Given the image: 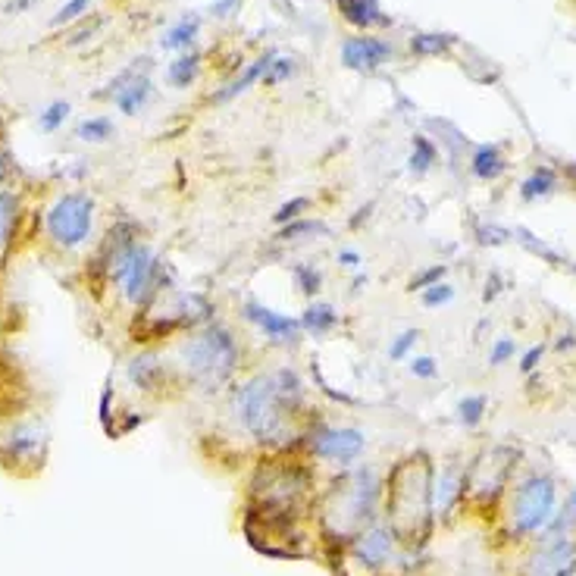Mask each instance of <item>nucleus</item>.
Listing matches in <instances>:
<instances>
[{"mask_svg":"<svg viewBox=\"0 0 576 576\" xmlns=\"http://www.w3.org/2000/svg\"><path fill=\"white\" fill-rule=\"evenodd\" d=\"M445 279V267L442 263H436V267H429V269H423L420 276H414L410 279V292H423V288H429V285H436V282H442Z\"/></svg>","mask_w":576,"mask_h":576,"instance_id":"nucleus-39","label":"nucleus"},{"mask_svg":"<svg viewBox=\"0 0 576 576\" xmlns=\"http://www.w3.org/2000/svg\"><path fill=\"white\" fill-rule=\"evenodd\" d=\"M464 489H467V470L457 461H448L439 473H432V511L448 517L464 501Z\"/></svg>","mask_w":576,"mask_h":576,"instance_id":"nucleus-14","label":"nucleus"},{"mask_svg":"<svg viewBox=\"0 0 576 576\" xmlns=\"http://www.w3.org/2000/svg\"><path fill=\"white\" fill-rule=\"evenodd\" d=\"M167 373H169L167 360H163L160 354H154V351L138 354V358H132V360H128V366H126L128 383H132L135 389H141V391H157L163 383H167Z\"/></svg>","mask_w":576,"mask_h":576,"instance_id":"nucleus-17","label":"nucleus"},{"mask_svg":"<svg viewBox=\"0 0 576 576\" xmlns=\"http://www.w3.org/2000/svg\"><path fill=\"white\" fill-rule=\"evenodd\" d=\"M292 276H295V285H298V292H301V295H308V298L320 295L323 273L314 267V263H298V267H292Z\"/></svg>","mask_w":576,"mask_h":576,"instance_id":"nucleus-29","label":"nucleus"},{"mask_svg":"<svg viewBox=\"0 0 576 576\" xmlns=\"http://www.w3.org/2000/svg\"><path fill=\"white\" fill-rule=\"evenodd\" d=\"M557 505V489L555 480L532 473L517 486L511 498V526L520 536H532V532H545V526L555 517Z\"/></svg>","mask_w":576,"mask_h":576,"instance_id":"nucleus-7","label":"nucleus"},{"mask_svg":"<svg viewBox=\"0 0 576 576\" xmlns=\"http://www.w3.org/2000/svg\"><path fill=\"white\" fill-rule=\"evenodd\" d=\"M335 4H339V13L358 29H373V26H385V22H389L383 16V10H379L376 0H335Z\"/></svg>","mask_w":576,"mask_h":576,"instance_id":"nucleus-20","label":"nucleus"},{"mask_svg":"<svg viewBox=\"0 0 576 576\" xmlns=\"http://www.w3.org/2000/svg\"><path fill=\"white\" fill-rule=\"evenodd\" d=\"M238 360H242V351H238L235 335L219 323L194 329L179 345V370L198 389H219L223 383H229L232 373L238 370Z\"/></svg>","mask_w":576,"mask_h":576,"instance_id":"nucleus-5","label":"nucleus"},{"mask_svg":"<svg viewBox=\"0 0 576 576\" xmlns=\"http://www.w3.org/2000/svg\"><path fill=\"white\" fill-rule=\"evenodd\" d=\"M304 448L317 461L335 464V467L348 470L358 464V457L366 451V436L354 426H314L308 436L301 439Z\"/></svg>","mask_w":576,"mask_h":576,"instance_id":"nucleus-10","label":"nucleus"},{"mask_svg":"<svg viewBox=\"0 0 576 576\" xmlns=\"http://www.w3.org/2000/svg\"><path fill=\"white\" fill-rule=\"evenodd\" d=\"M532 576H573L576 573V545L567 536L548 539L542 551L532 557Z\"/></svg>","mask_w":576,"mask_h":576,"instance_id":"nucleus-16","label":"nucleus"},{"mask_svg":"<svg viewBox=\"0 0 576 576\" xmlns=\"http://www.w3.org/2000/svg\"><path fill=\"white\" fill-rule=\"evenodd\" d=\"M385 517L398 542H423L432 520V464L426 455H410L385 482Z\"/></svg>","mask_w":576,"mask_h":576,"instance_id":"nucleus-3","label":"nucleus"},{"mask_svg":"<svg viewBox=\"0 0 576 576\" xmlns=\"http://www.w3.org/2000/svg\"><path fill=\"white\" fill-rule=\"evenodd\" d=\"M407 370L414 379H436L439 376V360L429 358V354H420V358H410Z\"/></svg>","mask_w":576,"mask_h":576,"instance_id":"nucleus-37","label":"nucleus"},{"mask_svg":"<svg viewBox=\"0 0 576 576\" xmlns=\"http://www.w3.org/2000/svg\"><path fill=\"white\" fill-rule=\"evenodd\" d=\"M0 176H4V154H0Z\"/></svg>","mask_w":576,"mask_h":576,"instance_id":"nucleus-45","label":"nucleus"},{"mask_svg":"<svg viewBox=\"0 0 576 576\" xmlns=\"http://www.w3.org/2000/svg\"><path fill=\"white\" fill-rule=\"evenodd\" d=\"M151 101V82L148 78H128L122 88H113V103L122 113H138L144 103Z\"/></svg>","mask_w":576,"mask_h":576,"instance_id":"nucleus-21","label":"nucleus"},{"mask_svg":"<svg viewBox=\"0 0 576 576\" xmlns=\"http://www.w3.org/2000/svg\"><path fill=\"white\" fill-rule=\"evenodd\" d=\"M76 135L88 144H103V141L113 138V122L107 116H91V119H82L76 128Z\"/></svg>","mask_w":576,"mask_h":576,"instance_id":"nucleus-28","label":"nucleus"},{"mask_svg":"<svg viewBox=\"0 0 576 576\" xmlns=\"http://www.w3.org/2000/svg\"><path fill=\"white\" fill-rule=\"evenodd\" d=\"M416 341H420V333H416V329H404L401 335H395V339H391V345L385 348V354H389V360L401 364V360H407V354L414 351Z\"/></svg>","mask_w":576,"mask_h":576,"instance_id":"nucleus-32","label":"nucleus"},{"mask_svg":"<svg viewBox=\"0 0 576 576\" xmlns=\"http://www.w3.org/2000/svg\"><path fill=\"white\" fill-rule=\"evenodd\" d=\"M383 480L379 470L370 464L360 467H348L339 480L333 482V489L323 498V530L333 542H351L354 536H360L364 530H370L376 523L379 501H383Z\"/></svg>","mask_w":576,"mask_h":576,"instance_id":"nucleus-2","label":"nucleus"},{"mask_svg":"<svg viewBox=\"0 0 576 576\" xmlns=\"http://www.w3.org/2000/svg\"><path fill=\"white\" fill-rule=\"evenodd\" d=\"M314 476L295 461H269L257 467L254 482H251V498L254 511L251 517L263 520V530H282L295 523L298 514L308 507Z\"/></svg>","mask_w":576,"mask_h":576,"instance_id":"nucleus-4","label":"nucleus"},{"mask_svg":"<svg viewBox=\"0 0 576 576\" xmlns=\"http://www.w3.org/2000/svg\"><path fill=\"white\" fill-rule=\"evenodd\" d=\"M198 70H201V57L198 53H182L169 63L167 70V78L176 85V88H188V85L198 78Z\"/></svg>","mask_w":576,"mask_h":576,"instance_id":"nucleus-24","label":"nucleus"},{"mask_svg":"<svg viewBox=\"0 0 576 576\" xmlns=\"http://www.w3.org/2000/svg\"><path fill=\"white\" fill-rule=\"evenodd\" d=\"M47 238L60 251H76L95 232V198L85 192H66L45 213Z\"/></svg>","mask_w":576,"mask_h":576,"instance_id":"nucleus-6","label":"nucleus"},{"mask_svg":"<svg viewBox=\"0 0 576 576\" xmlns=\"http://www.w3.org/2000/svg\"><path fill=\"white\" fill-rule=\"evenodd\" d=\"M557 188V176L551 173L548 167H542V169H536V173L530 176V179L520 185V198L523 201H539V198H545V194H551Z\"/></svg>","mask_w":576,"mask_h":576,"instance_id":"nucleus-25","label":"nucleus"},{"mask_svg":"<svg viewBox=\"0 0 576 576\" xmlns=\"http://www.w3.org/2000/svg\"><path fill=\"white\" fill-rule=\"evenodd\" d=\"M573 176H576V169H573Z\"/></svg>","mask_w":576,"mask_h":576,"instance_id":"nucleus-47","label":"nucleus"},{"mask_svg":"<svg viewBox=\"0 0 576 576\" xmlns=\"http://www.w3.org/2000/svg\"><path fill=\"white\" fill-rule=\"evenodd\" d=\"M576 523V492L567 495V505L561 507V511L551 517V523L545 526V532H548V539H557V536H567L570 530H573Z\"/></svg>","mask_w":576,"mask_h":576,"instance_id":"nucleus-30","label":"nucleus"},{"mask_svg":"<svg viewBox=\"0 0 576 576\" xmlns=\"http://www.w3.org/2000/svg\"><path fill=\"white\" fill-rule=\"evenodd\" d=\"M339 267L358 273V269L364 267V254H360V251H354V248H341L339 251Z\"/></svg>","mask_w":576,"mask_h":576,"instance_id":"nucleus-42","label":"nucleus"},{"mask_svg":"<svg viewBox=\"0 0 576 576\" xmlns=\"http://www.w3.org/2000/svg\"><path fill=\"white\" fill-rule=\"evenodd\" d=\"M47 457V429L41 420H16L0 432V464L16 473H29L45 467Z\"/></svg>","mask_w":576,"mask_h":576,"instance_id":"nucleus-8","label":"nucleus"},{"mask_svg":"<svg viewBox=\"0 0 576 576\" xmlns=\"http://www.w3.org/2000/svg\"><path fill=\"white\" fill-rule=\"evenodd\" d=\"M482 414H486V398L482 395H464L461 401H457V420H461L467 429L480 426Z\"/></svg>","mask_w":576,"mask_h":576,"instance_id":"nucleus-31","label":"nucleus"},{"mask_svg":"<svg viewBox=\"0 0 576 576\" xmlns=\"http://www.w3.org/2000/svg\"><path fill=\"white\" fill-rule=\"evenodd\" d=\"M20 217H22L20 198H16L13 192H7V188H0V260H4V254H7L10 244H13Z\"/></svg>","mask_w":576,"mask_h":576,"instance_id":"nucleus-19","label":"nucleus"},{"mask_svg":"<svg viewBox=\"0 0 576 576\" xmlns=\"http://www.w3.org/2000/svg\"><path fill=\"white\" fill-rule=\"evenodd\" d=\"M298 320H301V333L314 335V339H323V335H329L335 326H339V310H335L329 301H310Z\"/></svg>","mask_w":576,"mask_h":576,"instance_id":"nucleus-18","label":"nucleus"},{"mask_svg":"<svg viewBox=\"0 0 576 576\" xmlns=\"http://www.w3.org/2000/svg\"><path fill=\"white\" fill-rule=\"evenodd\" d=\"M310 210V198H292V201H285V204L279 207V210L273 213V223L276 226H285V223H295V219H301L304 213Z\"/></svg>","mask_w":576,"mask_h":576,"instance_id":"nucleus-34","label":"nucleus"},{"mask_svg":"<svg viewBox=\"0 0 576 576\" xmlns=\"http://www.w3.org/2000/svg\"><path fill=\"white\" fill-rule=\"evenodd\" d=\"M242 317L257 326L263 333V339H269L273 345H292V341L301 339V320L298 317L279 314V310L267 308L260 301H244L242 304Z\"/></svg>","mask_w":576,"mask_h":576,"instance_id":"nucleus-13","label":"nucleus"},{"mask_svg":"<svg viewBox=\"0 0 576 576\" xmlns=\"http://www.w3.org/2000/svg\"><path fill=\"white\" fill-rule=\"evenodd\" d=\"M542 354H545L542 345H532L530 351H526L523 358H520V370H523V373H532V370L539 366V360H542Z\"/></svg>","mask_w":576,"mask_h":576,"instance_id":"nucleus-43","label":"nucleus"},{"mask_svg":"<svg viewBox=\"0 0 576 576\" xmlns=\"http://www.w3.org/2000/svg\"><path fill=\"white\" fill-rule=\"evenodd\" d=\"M410 173L414 176H423L432 169V163H436V148H432V141L426 138V135H416L414 138V148H410Z\"/></svg>","mask_w":576,"mask_h":576,"instance_id":"nucleus-27","label":"nucleus"},{"mask_svg":"<svg viewBox=\"0 0 576 576\" xmlns=\"http://www.w3.org/2000/svg\"><path fill=\"white\" fill-rule=\"evenodd\" d=\"M238 0H217V4H213V13L217 16H229V10L235 7Z\"/></svg>","mask_w":576,"mask_h":576,"instance_id":"nucleus-44","label":"nucleus"},{"mask_svg":"<svg viewBox=\"0 0 576 576\" xmlns=\"http://www.w3.org/2000/svg\"><path fill=\"white\" fill-rule=\"evenodd\" d=\"M420 301H423V308H445V304L455 301V288H451L448 282H436V285L423 288Z\"/></svg>","mask_w":576,"mask_h":576,"instance_id":"nucleus-33","label":"nucleus"},{"mask_svg":"<svg viewBox=\"0 0 576 576\" xmlns=\"http://www.w3.org/2000/svg\"><path fill=\"white\" fill-rule=\"evenodd\" d=\"M348 551H351L354 564H360L364 570L376 573V570H385L391 561H395L398 536L389 530V523H373L370 530H364L360 536H354L351 542H348Z\"/></svg>","mask_w":576,"mask_h":576,"instance_id":"nucleus-12","label":"nucleus"},{"mask_svg":"<svg viewBox=\"0 0 576 576\" xmlns=\"http://www.w3.org/2000/svg\"><path fill=\"white\" fill-rule=\"evenodd\" d=\"M391 47L383 38H373V35H358V38H348L341 45V60H345L348 70L358 72H373L383 63H389Z\"/></svg>","mask_w":576,"mask_h":576,"instance_id":"nucleus-15","label":"nucleus"},{"mask_svg":"<svg viewBox=\"0 0 576 576\" xmlns=\"http://www.w3.org/2000/svg\"><path fill=\"white\" fill-rule=\"evenodd\" d=\"M514 461H517V451L507 448V445H495V448L482 451L473 461V467L467 470V489H464V495H470L476 501L498 498L501 489L507 486Z\"/></svg>","mask_w":576,"mask_h":576,"instance_id":"nucleus-11","label":"nucleus"},{"mask_svg":"<svg viewBox=\"0 0 576 576\" xmlns=\"http://www.w3.org/2000/svg\"><path fill=\"white\" fill-rule=\"evenodd\" d=\"M308 385L295 366H276L244 379L232 389V416L260 445H285L298 410L304 407Z\"/></svg>","mask_w":576,"mask_h":576,"instance_id":"nucleus-1","label":"nucleus"},{"mask_svg":"<svg viewBox=\"0 0 576 576\" xmlns=\"http://www.w3.org/2000/svg\"><path fill=\"white\" fill-rule=\"evenodd\" d=\"M66 119H70V103L66 101H53L45 113H38V126L45 128V132H57V128H63Z\"/></svg>","mask_w":576,"mask_h":576,"instance_id":"nucleus-35","label":"nucleus"},{"mask_svg":"<svg viewBox=\"0 0 576 576\" xmlns=\"http://www.w3.org/2000/svg\"><path fill=\"white\" fill-rule=\"evenodd\" d=\"M116 285H119L122 301L132 304V308H144V304H148L151 298L157 295V288L163 285V263H160V257H157L144 242H138L132 248V254H128L126 269L119 273Z\"/></svg>","mask_w":576,"mask_h":576,"instance_id":"nucleus-9","label":"nucleus"},{"mask_svg":"<svg viewBox=\"0 0 576 576\" xmlns=\"http://www.w3.org/2000/svg\"><path fill=\"white\" fill-rule=\"evenodd\" d=\"M308 235H326V226L320 223V219H308V217H301V219H295V223H285V226H279V242H304Z\"/></svg>","mask_w":576,"mask_h":576,"instance_id":"nucleus-26","label":"nucleus"},{"mask_svg":"<svg viewBox=\"0 0 576 576\" xmlns=\"http://www.w3.org/2000/svg\"><path fill=\"white\" fill-rule=\"evenodd\" d=\"M88 4H91V0H70L66 7H60V13L51 20V26H66V22L78 20V16H82L85 10H88Z\"/></svg>","mask_w":576,"mask_h":576,"instance_id":"nucleus-40","label":"nucleus"},{"mask_svg":"<svg viewBox=\"0 0 576 576\" xmlns=\"http://www.w3.org/2000/svg\"><path fill=\"white\" fill-rule=\"evenodd\" d=\"M505 157H501V151L495 148V144H482V148H476L473 160H470V169H473V176L480 182H495L501 173H505Z\"/></svg>","mask_w":576,"mask_h":576,"instance_id":"nucleus-22","label":"nucleus"},{"mask_svg":"<svg viewBox=\"0 0 576 576\" xmlns=\"http://www.w3.org/2000/svg\"><path fill=\"white\" fill-rule=\"evenodd\" d=\"M573 273H576V267H573Z\"/></svg>","mask_w":576,"mask_h":576,"instance_id":"nucleus-46","label":"nucleus"},{"mask_svg":"<svg viewBox=\"0 0 576 576\" xmlns=\"http://www.w3.org/2000/svg\"><path fill=\"white\" fill-rule=\"evenodd\" d=\"M292 60L288 57H279V53H273V60H269V66H267V76H263V85H279V82H285L288 76H292Z\"/></svg>","mask_w":576,"mask_h":576,"instance_id":"nucleus-36","label":"nucleus"},{"mask_svg":"<svg viewBox=\"0 0 576 576\" xmlns=\"http://www.w3.org/2000/svg\"><path fill=\"white\" fill-rule=\"evenodd\" d=\"M514 351H517L514 339H498V341L492 345V354H489V364H492V366H505L507 360L514 358Z\"/></svg>","mask_w":576,"mask_h":576,"instance_id":"nucleus-41","label":"nucleus"},{"mask_svg":"<svg viewBox=\"0 0 576 576\" xmlns=\"http://www.w3.org/2000/svg\"><path fill=\"white\" fill-rule=\"evenodd\" d=\"M198 29H201V20L198 16H182L173 29L160 38V47L163 51H188L198 38Z\"/></svg>","mask_w":576,"mask_h":576,"instance_id":"nucleus-23","label":"nucleus"},{"mask_svg":"<svg viewBox=\"0 0 576 576\" xmlns=\"http://www.w3.org/2000/svg\"><path fill=\"white\" fill-rule=\"evenodd\" d=\"M445 47H448V38H442V35H416L410 41V51L414 53H442Z\"/></svg>","mask_w":576,"mask_h":576,"instance_id":"nucleus-38","label":"nucleus"}]
</instances>
